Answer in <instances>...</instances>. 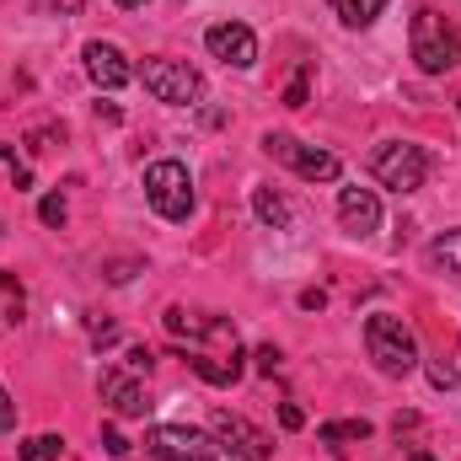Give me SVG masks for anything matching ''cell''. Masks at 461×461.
I'll return each instance as SVG.
<instances>
[{"instance_id":"obj_1","label":"cell","mask_w":461,"mask_h":461,"mask_svg":"<svg viewBox=\"0 0 461 461\" xmlns=\"http://www.w3.org/2000/svg\"><path fill=\"white\" fill-rule=\"evenodd\" d=\"M365 348H370V359H375L381 375H413V370H419V339H413V328H408L402 317H392V312L365 317Z\"/></svg>"},{"instance_id":"obj_2","label":"cell","mask_w":461,"mask_h":461,"mask_svg":"<svg viewBox=\"0 0 461 461\" xmlns=\"http://www.w3.org/2000/svg\"><path fill=\"white\" fill-rule=\"evenodd\" d=\"M408 43H413V59H419V70L424 76H446V70H456L461 65V32L440 16V11H413V32H408Z\"/></svg>"},{"instance_id":"obj_3","label":"cell","mask_w":461,"mask_h":461,"mask_svg":"<svg viewBox=\"0 0 461 461\" xmlns=\"http://www.w3.org/2000/svg\"><path fill=\"white\" fill-rule=\"evenodd\" d=\"M370 172H375V183L392 188V194H419L424 177H429V150H424V145H408V140H386V145H375Z\"/></svg>"},{"instance_id":"obj_4","label":"cell","mask_w":461,"mask_h":461,"mask_svg":"<svg viewBox=\"0 0 461 461\" xmlns=\"http://www.w3.org/2000/svg\"><path fill=\"white\" fill-rule=\"evenodd\" d=\"M145 199H150V210L161 215V221H188L194 215V177H188V167L183 161H150L145 167Z\"/></svg>"},{"instance_id":"obj_5","label":"cell","mask_w":461,"mask_h":461,"mask_svg":"<svg viewBox=\"0 0 461 461\" xmlns=\"http://www.w3.org/2000/svg\"><path fill=\"white\" fill-rule=\"evenodd\" d=\"M145 92L167 108H194L204 103V76L188 65V59H145Z\"/></svg>"},{"instance_id":"obj_6","label":"cell","mask_w":461,"mask_h":461,"mask_svg":"<svg viewBox=\"0 0 461 461\" xmlns=\"http://www.w3.org/2000/svg\"><path fill=\"white\" fill-rule=\"evenodd\" d=\"M263 150L274 156V161H285V167H295L306 183H339V172H344V161L333 156V150H317V145H301L295 134H263Z\"/></svg>"},{"instance_id":"obj_7","label":"cell","mask_w":461,"mask_h":461,"mask_svg":"<svg viewBox=\"0 0 461 461\" xmlns=\"http://www.w3.org/2000/svg\"><path fill=\"white\" fill-rule=\"evenodd\" d=\"M210 435H215V446H221L230 461H268L274 456V440H268L258 424H247L241 413H230V408H221V413L210 419Z\"/></svg>"},{"instance_id":"obj_8","label":"cell","mask_w":461,"mask_h":461,"mask_svg":"<svg viewBox=\"0 0 461 461\" xmlns=\"http://www.w3.org/2000/svg\"><path fill=\"white\" fill-rule=\"evenodd\" d=\"M145 451L161 461H210L221 446H215V435H204V429H188V424H156V429H145Z\"/></svg>"},{"instance_id":"obj_9","label":"cell","mask_w":461,"mask_h":461,"mask_svg":"<svg viewBox=\"0 0 461 461\" xmlns=\"http://www.w3.org/2000/svg\"><path fill=\"white\" fill-rule=\"evenodd\" d=\"M204 49L230 65V70H252L258 65V38H252V27H241V22H215L210 32H204Z\"/></svg>"},{"instance_id":"obj_10","label":"cell","mask_w":461,"mask_h":461,"mask_svg":"<svg viewBox=\"0 0 461 461\" xmlns=\"http://www.w3.org/2000/svg\"><path fill=\"white\" fill-rule=\"evenodd\" d=\"M86 76H92V86H97V92H118V86H129V81H134V65L123 59V49H118V43L92 38V43H86Z\"/></svg>"},{"instance_id":"obj_11","label":"cell","mask_w":461,"mask_h":461,"mask_svg":"<svg viewBox=\"0 0 461 461\" xmlns=\"http://www.w3.org/2000/svg\"><path fill=\"white\" fill-rule=\"evenodd\" d=\"M103 402L113 408L118 419H145V408H150L145 402V386L134 375H123V370H108L103 375Z\"/></svg>"},{"instance_id":"obj_12","label":"cell","mask_w":461,"mask_h":461,"mask_svg":"<svg viewBox=\"0 0 461 461\" xmlns=\"http://www.w3.org/2000/svg\"><path fill=\"white\" fill-rule=\"evenodd\" d=\"M339 221H344L348 230H375L381 226V199L370 194V188H339Z\"/></svg>"},{"instance_id":"obj_13","label":"cell","mask_w":461,"mask_h":461,"mask_svg":"<svg viewBox=\"0 0 461 461\" xmlns=\"http://www.w3.org/2000/svg\"><path fill=\"white\" fill-rule=\"evenodd\" d=\"M241 359H247V354H241V344H236V348H226V354H194L188 365H194L210 386H236V381H241V370H247Z\"/></svg>"},{"instance_id":"obj_14","label":"cell","mask_w":461,"mask_h":461,"mask_svg":"<svg viewBox=\"0 0 461 461\" xmlns=\"http://www.w3.org/2000/svg\"><path fill=\"white\" fill-rule=\"evenodd\" d=\"M375 429H370V419H328L322 429H317V440L322 446H333V451H344V446H359V440H370Z\"/></svg>"},{"instance_id":"obj_15","label":"cell","mask_w":461,"mask_h":461,"mask_svg":"<svg viewBox=\"0 0 461 461\" xmlns=\"http://www.w3.org/2000/svg\"><path fill=\"white\" fill-rule=\"evenodd\" d=\"M252 215H258L268 230H285V226H290V204H285L268 183H258V188H252Z\"/></svg>"},{"instance_id":"obj_16","label":"cell","mask_w":461,"mask_h":461,"mask_svg":"<svg viewBox=\"0 0 461 461\" xmlns=\"http://www.w3.org/2000/svg\"><path fill=\"white\" fill-rule=\"evenodd\" d=\"M333 11H339L344 27H370V22L386 11V0H333Z\"/></svg>"},{"instance_id":"obj_17","label":"cell","mask_w":461,"mask_h":461,"mask_svg":"<svg viewBox=\"0 0 461 461\" xmlns=\"http://www.w3.org/2000/svg\"><path fill=\"white\" fill-rule=\"evenodd\" d=\"M429 258H435L440 268H451V274H461V226H456V230H446V236H435Z\"/></svg>"},{"instance_id":"obj_18","label":"cell","mask_w":461,"mask_h":461,"mask_svg":"<svg viewBox=\"0 0 461 461\" xmlns=\"http://www.w3.org/2000/svg\"><path fill=\"white\" fill-rule=\"evenodd\" d=\"M65 456V435H32L22 446V461H59Z\"/></svg>"},{"instance_id":"obj_19","label":"cell","mask_w":461,"mask_h":461,"mask_svg":"<svg viewBox=\"0 0 461 461\" xmlns=\"http://www.w3.org/2000/svg\"><path fill=\"white\" fill-rule=\"evenodd\" d=\"M167 328H172L177 339H183V333H188V339H204V322H194L183 306H167Z\"/></svg>"},{"instance_id":"obj_20","label":"cell","mask_w":461,"mask_h":461,"mask_svg":"<svg viewBox=\"0 0 461 461\" xmlns=\"http://www.w3.org/2000/svg\"><path fill=\"white\" fill-rule=\"evenodd\" d=\"M306 97H312V70H295V81L285 86V108H306Z\"/></svg>"},{"instance_id":"obj_21","label":"cell","mask_w":461,"mask_h":461,"mask_svg":"<svg viewBox=\"0 0 461 461\" xmlns=\"http://www.w3.org/2000/svg\"><path fill=\"white\" fill-rule=\"evenodd\" d=\"M65 215H70V210H65V199H59V194H43L38 221H43V226H65Z\"/></svg>"},{"instance_id":"obj_22","label":"cell","mask_w":461,"mask_h":461,"mask_svg":"<svg viewBox=\"0 0 461 461\" xmlns=\"http://www.w3.org/2000/svg\"><path fill=\"white\" fill-rule=\"evenodd\" d=\"M123 365H129V375H150V365H156V354L145 344H134L129 354H123Z\"/></svg>"},{"instance_id":"obj_23","label":"cell","mask_w":461,"mask_h":461,"mask_svg":"<svg viewBox=\"0 0 461 461\" xmlns=\"http://www.w3.org/2000/svg\"><path fill=\"white\" fill-rule=\"evenodd\" d=\"M0 167L11 172V183H16V188H32V172H27V167H22V161H16V156L5 150V145H0Z\"/></svg>"},{"instance_id":"obj_24","label":"cell","mask_w":461,"mask_h":461,"mask_svg":"<svg viewBox=\"0 0 461 461\" xmlns=\"http://www.w3.org/2000/svg\"><path fill=\"white\" fill-rule=\"evenodd\" d=\"M252 359H258V375H274V370L285 365V354H279V348H274V344H263V348H258V354H252Z\"/></svg>"},{"instance_id":"obj_25","label":"cell","mask_w":461,"mask_h":461,"mask_svg":"<svg viewBox=\"0 0 461 461\" xmlns=\"http://www.w3.org/2000/svg\"><path fill=\"white\" fill-rule=\"evenodd\" d=\"M429 381H435L440 392H451V386H456V370H451L446 359H429Z\"/></svg>"},{"instance_id":"obj_26","label":"cell","mask_w":461,"mask_h":461,"mask_svg":"<svg viewBox=\"0 0 461 461\" xmlns=\"http://www.w3.org/2000/svg\"><path fill=\"white\" fill-rule=\"evenodd\" d=\"M0 429H16V402H11L5 386H0Z\"/></svg>"},{"instance_id":"obj_27","label":"cell","mask_w":461,"mask_h":461,"mask_svg":"<svg viewBox=\"0 0 461 461\" xmlns=\"http://www.w3.org/2000/svg\"><path fill=\"white\" fill-rule=\"evenodd\" d=\"M103 446H108V456H129V440L118 429H103Z\"/></svg>"},{"instance_id":"obj_28","label":"cell","mask_w":461,"mask_h":461,"mask_svg":"<svg viewBox=\"0 0 461 461\" xmlns=\"http://www.w3.org/2000/svg\"><path fill=\"white\" fill-rule=\"evenodd\" d=\"M279 424H285V429H301V424H306V413H301L295 402H285V408H279Z\"/></svg>"},{"instance_id":"obj_29","label":"cell","mask_w":461,"mask_h":461,"mask_svg":"<svg viewBox=\"0 0 461 461\" xmlns=\"http://www.w3.org/2000/svg\"><path fill=\"white\" fill-rule=\"evenodd\" d=\"M113 339H118L113 322H92V344H113Z\"/></svg>"},{"instance_id":"obj_30","label":"cell","mask_w":461,"mask_h":461,"mask_svg":"<svg viewBox=\"0 0 461 461\" xmlns=\"http://www.w3.org/2000/svg\"><path fill=\"white\" fill-rule=\"evenodd\" d=\"M38 5H49V11H59V16H76V11H81V0H38Z\"/></svg>"},{"instance_id":"obj_31","label":"cell","mask_w":461,"mask_h":461,"mask_svg":"<svg viewBox=\"0 0 461 461\" xmlns=\"http://www.w3.org/2000/svg\"><path fill=\"white\" fill-rule=\"evenodd\" d=\"M301 306H306V312H322V306H328V295H322V290H306V295H301Z\"/></svg>"},{"instance_id":"obj_32","label":"cell","mask_w":461,"mask_h":461,"mask_svg":"<svg viewBox=\"0 0 461 461\" xmlns=\"http://www.w3.org/2000/svg\"><path fill=\"white\" fill-rule=\"evenodd\" d=\"M402 461H435V456H429V451H408Z\"/></svg>"},{"instance_id":"obj_33","label":"cell","mask_w":461,"mask_h":461,"mask_svg":"<svg viewBox=\"0 0 461 461\" xmlns=\"http://www.w3.org/2000/svg\"><path fill=\"white\" fill-rule=\"evenodd\" d=\"M118 5H145V0H118Z\"/></svg>"},{"instance_id":"obj_34","label":"cell","mask_w":461,"mask_h":461,"mask_svg":"<svg viewBox=\"0 0 461 461\" xmlns=\"http://www.w3.org/2000/svg\"><path fill=\"white\" fill-rule=\"evenodd\" d=\"M0 236H5V221H0Z\"/></svg>"}]
</instances>
